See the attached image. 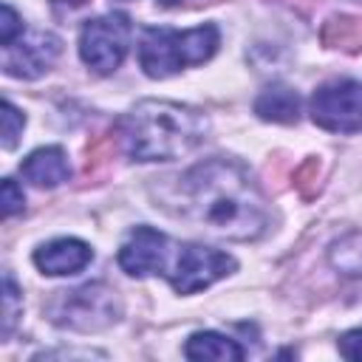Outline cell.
Here are the masks:
<instances>
[{
	"mask_svg": "<svg viewBox=\"0 0 362 362\" xmlns=\"http://www.w3.org/2000/svg\"><path fill=\"white\" fill-rule=\"evenodd\" d=\"M175 215L215 238L257 240L269 226L266 201L249 170L232 158H206L175 184Z\"/></svg>",
	"mask_w": 362,
	"mask_h": 362,
	"instance_id": "1",
	"label": "cell"
},
{
	"mask_svg": "<svg viewBox=\"0 0 362 362\" xmlns=\"http://www.w3.org/2000/svg\"><path fill=\"white\" fill-rule=\"evenodd\" d=\"M209 133V119L189 105L144 99L119 122V144L133 161H173L192 153Z\"/></svg>",
	"mask_w": 362,
	"mask_h": 362,
	"instance_id": "2",
	"label": "cell"
},
{
	"mask_svg": "<svg viewBox=\"0 0 362 362\" xmlns=\"http://www.w3.org/2000/svg\"><path fill=\"white\" fill-rule=\"evenodd\" d=\"M218 25L204 23L187 31L175 28H147L139 40V65L147 76L164 79L187 65H201L218 51Z\"/></svg>",
	"mask_w": 362,
	"mask_h": 362,
	"instance_id": "3",
	"label": "cell"
},
{
	"mask_svg": "<svg viewBox=\"0 0 362 362\" xmlns=\"http://www.w3.org/2000/svg\"><path fill=\"white\" fill-rule=\"evenodd\" d=\"M48 314L62 328L90 334L110 328L122 317V303L105 283H85L79 288L59 291V297L48 305Z\"/></svg>",
	"mask_w": 362,
	"mask_h": 362,
	"instance_id": "4",
	"label": "cell"
},
{
	"mask_svg": "<svg viewBox=\"0 0 362 362\" xmlns=\"http://www.w3.org/2000/svg\"><path fill=\"white\" fill-rule=\"evenodd\" d=\"M229 272H235V260L226 252L204 243H173L164 277L178 294H195Z\"/></svg>",
	"mask_w": 362,
	"mask_h": 362,
	"instance_id": "5",
	"label": "cell"
},
{
	"mask_svg": "<svg viewBox=\"0 0 362 362\" xmlns=\"http://www.w3.org/2000/svg\"><path fill=\"white\" fill-rule=\"evenodd\" d=\"M130 20L127 14H105L88 20L79 31V57L96 74H113L130 48Z\"/></svg>",
	"mask_w": 362,
	"mask_h": 362,
	"instance_id": "6",
	"label": "cell"
},
{
	"mask_svg": "<svg viewBox=\"0 0 362 362\" xmlns=\"http://www.w3.org/2000/svg\"><path fill=\"white\" fill-rule=\"evenodd\" d=\"M311 119L331 133L362 130V85L354 79H331L311 96Z\"/></svg>",
	"mask_w": 362,
	"mask_h": 362,
	"instance_id": "7",
	"label": "cell"
},
{
	"mask_svg": "<svg viewBox=\"0 0 362 362\" xmlns=\"http://www.w3.org/2000/svg\"><path fill=\"white\" fill-rule=\"evenodd\" d=\"M59 48H62L59 37L48 31L23 34L17 42L3 45V71L17 79H37L54 65Z\"/></svg>",
	"mask_w": 362,
	"mask_h": 362,
	"instance_id": "8",
	"label": "cell"
},
{
	"mask_svg": "<svg viewBox=\"0 0 362 362\" xmlns=\"http://www.w3.org/2000/svg\"><path fill=\"white\" fill-rule=\"evenodd\" d=\"M173 240L153 226H136L127 240L119 249V269L130 277H147V274H164L170 260Z\"/></svg>",
	"mask_w": 362,
	"mask_h": 362,
	"instance_id": "9",
	"label": "cell"
},
{
	"mask_svg": "<svg viewBox=\"0 0 362 362\" xmlns=\"http://www.w3.org/2000/svg\"><path fill=\"white\" fill-rule=\"evenodd\" d=\"M90 260H93L90 246H88L85 240H76V238H57V240L42 243V246L34 252V266H37L42 274H51V277L76 274V272H82Z\"/></svg>",
	"mask_w": 362,
	"mask_h": 362,
	"instance_id": "10",
	"label": "cell"
},
{
	"mask_svg": "<svg viewBox=\"0 0 362 362\" xmlns=\"http://www.w3.org/2000/svg\"><path fill=\"white\" fill-rule=\"evenodd\" d=\"M20 173L28 184L51 189V187H59L62 181H68L71 164H68V156L62 147H40L20 164Z\"/></svg>",
	"mask_w": 362,
	"mask_h": 362,
	"instance_id": "11",
	"label": "cell"
},
{
	"mask_svg": "<svg viewBox=\"0 0 362 362\" xmlns=\"http://www.w3.org/2000/svg\"><path fill=\"white\" fill-rule=\"evenodd\" d=\"M255 113L266 122H277V124H291L300 119V96L297 90H291L288 85L272 82L266 85L257 99H255Z\"/></svg>",
	"mask_w": 362,
	"mask_h": 362,
	"instance_id": "12",
	"label": "cell"
},
{
	"mask_svg": "<svg viewBox=\"0 0 362 362\" xmlns=\"http://www.w3.org/2000/svg\"><path fill=\"white\" fill-rule=\"evenodd\" d=\"M184 356L187 359H215V362H238L243 359V348L215 331H195L184 342Z\"/></svg>",
	"mask_w": 362,
	"mask_h": 362,
	"instance_id": "13",
	"label": "cell"
},
{
	"mask_svg": "<svg viewBox=\"0 0 362 362\" xmlns=\"http://www.w3.org/2000/svg\"><path fill=\"white\" fill-rule=\"evenodd\" d=\"M322 40L331 48L356 51V48H362V20H356V17H331L322 28Z\"/></svg>",
	"mask_w": 362,
	"mask_h": 362,
	"instance_id": "14",
	"label": "cell"
},
{
	"mask_svg": "<svg viewBox=\"0 0 362 362\" xmlns=\"http://www.w3.org/2000/svg\"><path fill=\"white\" fill-rule=\"evenodd\" d=\"M331 266L339 269L342 274H362V232H351L345 238H339L331 252Z\"/></svg>",
	"mask_w": 362,
	"mask_h": 362,
	"instance_id": "15",
	"label": "cell"
},
{
	"mask_svg": "<svg viewBox=\"0 0 362 362\" xmlns=\"http://www.w3.org/2000/svg\"><path fill=\"white\" fill-rule=\"evenodd\" d=\"M3 337H8L11 334V328H14V322H17V317H20V311H23V303H20V291H17V283H14V277L6 272V277H3Z\"/></svg>",
	"mask_w": 362,
	"mask_h": 362,
	"instance_id": "16",
	"label": "cell"
},
{
	"mask_svg": "<svg viewBox=\"0 0 362 362\" xmlns=\"http://www.w3.org/2000/svg\"><path fill=\"white\" fill-rule=\"evenodd\" d=\"M23 124H25V116L11 105V102H3V147L11 150L23 133Z\"/></svg>",
	"mask_w": 362,
	"mask_h": 362,
	"instance_id": "17",
	"label": "cell"
},
{
	"mask_svg": "<svg viewBox=\"0 0 362 362\" xmlns=\"http://www.w3.org/2000/svg\"><path fill=\"white\" fill-rule=\"evenodd\" d=\"M0 14H3L0 17V42L3 45H11L17 37H23V23H20L17 11L8 3H3V11Z\"/></svg>",
	"mask_w": 362,
	"mask_h": 362,
	"instance_id": "18",
	"label": "cell"
},
{
	"mask_svg": "<svg viewBox=\"0 0 362 362\" xmlns=\"http://www.w3.org/2000/svg\"><path fill=\"white\" fill-rule=\"evenodd\" d=\"M23 189L11 181V178H3V198H0V204H3V218H11L14 212H20L23 209Z\"/></svg>",
	"mask_w": 362,
	"mask_h": 362,
	"instance_id": "19",
	"label": "cell"
},
{
	"mask_svg": "<svg viewBox=\"0 0 362 362\" xmlns=\"http://www.w3.org/2000/svg\"><path fill=\"white\" fill-rule=\"evenodd\" d=\"M337 348L345 359H354V362H362V328H354V331H345L339 339H337Z\"/></svg>",
	"mask_w": 362,
	"mask_h": 362,
	"instance_id": "20",
	"label": "cell"
},
{
	"mask_svg": "<svg viewBox=\"0 0 362 362\" xmlns=\"http://www.w3.org/2000/svg\"><path fill=\"white\" fill-rule=\"evenodd\" d=\"M82 3H88V0H54V6H68V8H76Z\"/></svg>",
	"mask_w": 362,
	"mask_h": 362,
	"instance_id": "21",
	"label": "cell"
},
{
	"mask_svg": "<svg viewBox=\"0 0 362 362\" xmlns=\"http://www.w3.org/2000/svg\"><path fill=\"white\" fill-rule=\"evenodd\" d=\"M161 6H175V3H184V0H158Z\"/></svg>",
	"mask_w": 362,
	"mask_h": 362,
	"instance_id": "22",
	"label": "cell"
}]
</instances>
